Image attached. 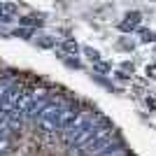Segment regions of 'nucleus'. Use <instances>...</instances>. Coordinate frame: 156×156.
I'll list each match as a JSON object with an SVG mask.
<instances>
[{
  "label": "nucleus",
  "mask_w": 156,
  "mask_h": 156,
  "mask_svg": "<svg viewBox=\"0 0 156 156\" xmlns=\"http://www.w3.org/2000/svg\"><path fill=\"white\" fill-rule=\"evenodd\" d=\"M21 26H42L44 23V19L40 16V14H28V16H23V19H19Z\"/></svg>",
  "instance_id": "7ed1b4c3"
},
{
  "label": "nucleus",
  "mask_w": 156,
  "mask_h": 156,
  "mask_svg": "<svg viewBox=\"0 0 156 156\" xmlns=\"http://www.w3.org/2000/svg\"><path fill=\"white\" fill-rule=\"evenodd\" d=\"M84 51H86V56H89V58H91L93 63H96V61H100V54H98L96 49H91V47H86Z\"/></svg>",
  "instance_id": "0eeeda50"
},
{
  "label": "nucleus",
  "mask_w": 156,
  "mask_h": 156,
  "mask_svg": "<svg viewBox=\"0 0 156 156\" xmlns=\"http://www.w3.org/2000/svg\"><path fill=\"white\" fill-rule=\"evenodd\" d=\"M14 14H16V5H12V2H0V21H2V23L12 21Z\"/></svg>",
  "instance_id": "f03ea898"
},
{
  "label": "nucleus",
  "mask_w": 156,
  "mask_h": 156,
  "mask_svg": "<svg viewBox=\"0 0 156 156\" xmlns=\"http://www.w3.org/2000/svg\"><path fill=\"white\" fill-rule=\"evenodd\" d=\"M147 75H149L151 79H156V65H147Z\"/></svg>",
  "instance_id": "9d476101"
},
{
  "label": "nucleus",
  "mask_w": 156,
  "mask_h": 156,
  "mask_svg": "<svg viewBox=\"0 0 156 156\" xmlns=\"http://www.w3.org/2000/svg\"><path fill=\"white\" fill-rule=\"evenodd\" d=\"M12 35H14V37H30L33 33H30V28H16Z\"/></svg>",
  "instance_id": "39448f33"
},
{
  "label": "nucleus",
  "mask_w": 156,
  "mask_h": 156,
  "mask_svg": "<svg viewBox=\"0 0 156 156\" xmlns=\"http://www.w3.org/2000/svg\"><path fill=\"white\" fill-rule=\"evenodd\" d=\"M40 47H44V49H49V47H54V40L49 37V35H42V37H40Z\"/></svg>",
  "instance_id": "6e6552de"
},
{
  "label": "nucleus",
  "mask_w": 156,
  "mask_h": 156,
  "mask_svg": "<svg viewBox=\"0 0 156 156\" xmlns=\"http://www.w3.org/2000/svg\"><path fill=\"white\" fill-rule=\"evenodd\" d=\"M140 19H142V16H140V12H130V14H126V21H124L119 28H121V30H126V33H128V30H135L137 23H140Z\"/></svg>",
  "instance_id": "f257e3e1"
},
{
  "label": "nucleus",
  "mask_w": 156,
  "mask_h": 156,
  "mask_svg": "<svg viewBox=\"0 0 156 156\" xmlns=\"http://www.w3.org/2000/svg\"><path fill=\"white\" fill-rule=\"evenodd\" d=\"M96 70H98V72H110V65H107V63H100V61H96Z\"/></svg>",
  "instance_id": "1a4fd4ad"
},
{
  "label": "nucleus",
  "mask_w": 156,
  "mask_h": 156,
  "mask_svg": "<svg viewBox=\"0 0 156 156\" xmlns=\"http://www.w3.org/2000/svg\"><path fill=\"white\" fill-rule=\"evenodd\" d=\"M61 49H63L65 54H77V51H79V47H77V42H75V40H63Z\"/></svg>",
  "instance_id": "20e7f679"
},
{
  "label": "nucleus",
  "mask_w": 156,
  "mask_h": 156,
  "mask_svg": "<svg viewBox=\"0 0 156 156\" xmlns=\"http://www.w3.org/2000/svg\"><path fill=\"white\" fill-rule=\"evenodd\" d=\"M140 35H142V42H154L156 40V33L151 30H140Z\"/></svg>",
  "instance_id": "423d86ee"
}]
</instances>
